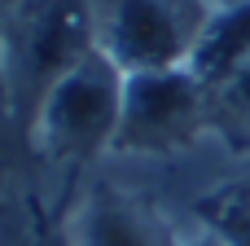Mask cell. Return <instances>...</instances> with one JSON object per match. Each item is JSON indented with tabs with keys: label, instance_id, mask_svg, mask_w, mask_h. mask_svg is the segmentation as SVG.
<instances>
[{
	"label": "cell",
	"instance_id": "obj_1",
	"mask_svg": "<svg viewBox=\"0 0 250 246\" xmlns=\"http://www.w3.org/2000/svg\"><path fill=\"white\" fill-rule=\"evenodd\" d=\"M97 53V0H9L0 9V66L26 136L48 88Z\"/></svg>",
	"mask_w": 250,
	"mask_h": 246
},
{
	"label": "cell",
	"instance_id": "obj_2",
	"mask_svg": "<svg viewBox=\"0 0 250 246\" xmlns=\"http://www.w3.org/2000/svg\"><path fill=\"white\" fill-rule=\"evenodd\" d=\"M123 84L127 75L97 48L48 88V97L40 101L26 128V141L44 158V167L79 172L97 154L114 150L119 114H123Z\"/></svg>",
	"mask_w": 250,
	"mask_h": 246
},
{
	"label": "cell",
	"instance_id": "obj_3",
	"mask_svg": "<svg viewBox=\"0 0 250 246\" xmlns=\"http://www.w3.org/2000/svg\"><path fill=\"white\" fill-rule=\"evenodd\" d=\"M207 13V0H101L97 48L123 75L176 70L189 62Z\"/></svg>",
	"mask_w": 250,
	"mask_h": 246
},
{
	"label": "cell",
	"instance_id": "obj_4",
	"mask_svg": "<svg viewBox=\"0 0 250 246\" xmlns=\"http://www.w3.org/2000/svg\"><path fill=\"white\" fill-rule=\"evenodd\" d=\"M207 110H211L207 88L185 66L127 75L114 150H127V154H171V150L189 145L202 132Z\"/></svg>",
	"mask_w": 250,
	"mask_h": 246
},
{
	"label": "cell",
	"instance_id": "obj_5",
	"mask_svg": "<svg viewBox=\"0 0 250 246\" xmlns=\"http://www.w3.org/2000/svg\"><path fill=\"white\" fill-rule=\"evenodd\" d=\"M66 246H171L158 220L114 185H88L62 216Z\"/></svg>",
	"mask_w": 250,
	"mask_h": 246
},
{
	"label": "cell",
	"instance_id": "obj_6",
	"mask_svg": "<svg viewBox=\"0 0 250 246\" xmlns=\"http://www.w3.org/2000/svg\"><path fill=\"white\" fill-rule=\"evenodd\" d=\"M246 62H250V0L215 4L202 22L198 40H193L185 70L211 92V88L229 84Z\"/></svg>",
	"mask_w": 250,
	"mask_h": 246
},
{
	"label": "cell",
	"instance_id": "obj_7",
	"mask_svg": "<svg viewBox=\"0 0 250 246\" xmlns=\"http://www.w3.org/2000/svg\"><path fill=\"white\" fill-rule=\"evenodd\" d=\"M0 246H66L62 224L53 229L35 198H0Z\"/></svg>",
	"mask_w": 250,
	"mask_h": 246
},
{
	"label": "cell",
	"instance_id": "obj_8",
	"mask_svg": "<svg viewBox=\"0 0 250 246\" xmlns=\"http://www.w3.org/2000/svg\"><path fill=\"white\" fill-rule=\"evenodd\" d=\"M202 229H211L224 246H250V185L207 198L202 202Z\"/></svg>",
	"mask_w": 250,
	"mask_h": 246
},
{
	"label": "cell",
	"instance_id": "obj_9",
	"mask_svg": "<svg viewBox=\"0 0 250 246\" xmlns=\"http://www.w3.org/2000/svg\"><path fill=\"white\" fill-rule=\"evenodd\" d=\"M207 101H211V110H220L224 123H233L237 132H250V62L229 79V84L211 88Z\"/></svg>",
	"mask_w": 250,
	"mask_h": 246
},
{
	"label": "cell",
	"instance_id": "obj_10",
	"mask_svg": "<svg viewBox=\"0 0 250 246\" xmlns=\"http://www.w3.org/2000/svg\"><path fill=\"white\" fill-rule=\"evenodd\" d=\"M4 132H22V128H18V114H13V101H9V84H4V66H0V145H4Z\"/></svg>",
	"mask_w": 250,
	"mask_h": 246
},
{
	"label": "cell",
	"instance_id": "obj_11",
	"mask_svg": "<svg viewBox=\"0 0 250 246\" xmlns=\"http://www.w3.org/2000/svg\"><path fill=\"white\" fill-rule=\"evenodd\" d=\"M171 246H224V242H220L211 229H202V233H193V238H176Z\"/></svg>",
	"mask_w": 250,
	"mask_h": 246
},
{
	"label": "cell",
	"instance_id": "obj_12",
	"mask_svg": "<svg viewBox=\"0 0 250 246\" xmlns=\"http://www.w3.org/2000/svg\"><path fill=\"white\" fill-rule=\"evenodd\" d=\"M207 4H211V9H215V4H233V0H207Z\"/></svg>",
	"mask_w": 250,
	"mask_h": 246
},
{
	"label": "cell",
	"instance_id": "obj_13",
	"mask_svg": "<svg viewBox=\"0 0 250 246\" xmlns=\"http://www.w3.org/2000/svg\"><path fill=\"white\" fill-rule=\"evenodd\" d=\"M4 4H9V0H4Z\"/></svg>",
	"mask_w": 250,
	"mask_h": 246
}]
</instances>
